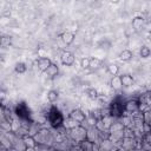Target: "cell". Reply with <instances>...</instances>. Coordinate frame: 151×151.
<instances>
[{
	"instance_id": "cell-19",
	"label": "cell",
	"mask_w": 151,
	"mask_h": 151,
	"mask_svg": "<svg viewBox=\"0 0 151 151\" xmlns=\"http://www.w3.org/2000/svg\"><path fill=\"white\" fill-rule=\"evenodd\" d=\"M124 129V125H123V123L122 122H113L112 124H111V126L109 127V132H116V131H120V130H123Z\"/></svg>"
},
{
	"instance_id": "cell-22",
	"label": "cell",
	"mask_w": 151,
	"mask_h": 151,
	"mask_svg": "<svg viewBox=\"0 0 151 151\" xmlns=\"http://www.w3.org/2000/svg\"><path fill=\"white\" fill-rule=\"evenodd\" d=\"M101 64H103V61L100 60V59H98V58H90V67L88 68H99L100 66H101Z\"/></svg>"
},
{
	"instance_id": "cell-21",
	"label": "cell",
	"mask_w": 151,
	"mask_h": 151,
	"mask_svg": "<svg viewBox=\"0 0 151 151\" xmlns=\"http://www.w3.org/2000/svg\"><path fill=\"white\" fill-rule=\"evenodd\" d=\"M106 71H107V73L111 74V76H117V74L119 73V66H118L117 64H110V65L107 66Z\"/></svg>"
},
{
	"instance_id": "cell-13",
	"label": "cell",
	"mask_w": 151,
	"mask_h": 151,
	"mask_svg": "<svg viewBox=\"0 0 151 151\" xmlns=\"http://www.w3.org/2000/svg\"><path fill=\"white\" fill-rule=\"evenodd\" d=\"M120 77V81H122V85L123 87H130L133 85L134 80H133V77L131 74H123V76H119Z\"/></svg>"
},
{
	"instance_id": "cell-10",
	"label": "cell",
	"mask_w": 151,
	"mask_h": 151,
	"mask_svg": "<svg viewBox=\"0 0 151 151\" xmlns=\"http://www.w3.org/2000/svg\"><path fill=\"white\" fill-rule=\"evenodd\" d=\"M44 73H45L46 77H48V78H54V77H57L58 73H59V67H58L57 64L51 63V65L44 71Z\"/></svg>"
},
{
	"instance_id": "cell-7",
	"label": "cell",
	"mask_w": 151,
	"mask_h": 151,
	"mask_svg": "<svg viewBox=\"0 0 151 151\" xmlns=\"http://www.w3.org/2000/svg\"><path fill=\"white\" fill-rule=\"evenodd\" d=\"M68 117H71L72 119H74V120L78 122L79 124H83V123L85 122L86 113H84V112H83L81 110H79V109H76V110H72V111H71V113H70Z\"/></svg>"
},
{
	"instance_id": "cell-26",
	"label": "cell",
	"mask_w": 151,
	"mask_h": 151,
	"mask_svg": "<svg viewBox=\"0 0 151 151\" xmlns=\"http://www.w3.org/2000/svg\"><path fill=\"white\" fill-rule=\"evenodd\" d=\"M11 45V39L8 37H1V46H8Z\"/></svg>"
},
{
	"instance_id": "cell-9",
	"label": "cell",
	"mask_w": 151,
	"mask_h": 151,
	"mask_svg": "<svg viewBox=\"0 0 151 151\" xmlns=\"http://www.w3.org/2000/svg\"><path fill=\"white\" fill-rule=\"evenodd\" d=\"M51 63H52V61H51L50 58H47V57H39L38 60H37V66H38L39 71L44 72V71L51 65Z\"/></svg>"
},
{
	"instance_id": "cell-27",
	"label": "cell",
	"mask_w": 151,
	"mask_h": 151,
	"mask_svg": "<svg viewBox=\"0 0 151 151\" xmlns=\"http://www.w3.org/2000/svg\"><path fill=\"white\" fill-rule=\"evenodd\" d=\"M111 2H112V4H118L119 0H111Z\"/></svg>"
},
{
	"instance_id": "cell-5",
	"label": "cell",
	"mask_w": 151,
	"mask_h": 151,
	"mask_svg": "<svg viewBox=\"0 0 151 151\" xmlns=\"http://www.w3.org/2000/svg\"><path fill=\"white\" fill-rule=\"evenodd\" d=\"M15 114H17V117H18L20 120H27L28 117H29L28 107H27L24 103L18 104V105H17V109H15Z\"/></svg>"
},
{
	"instance_id": "cell-29",
	"label": "cell",
	"mask_w": 151,
	"mask_h": 151,
	"mask_svg": "<svg viewBox=\"0 0 151 151\" xmlns=\"http://www.w3.org/2000/svg\"><path fill=\"white\" fill-rule=\"evenodd\" d=\"M0 46H1V37H0Z\"/></svg>"
},
{
	"instance_id": "cell-3",
	"label": "cell",
	"mask_w": 151,
	"mask_h": 151,
	"mask_svg": "<svg viewBox=\"0 0 151 151\" xmlns=\"http://www.w3.org/2000/svg\"><path fill=\"white\" fill-rule=\"evenodd\" d=\"M109 113L110 116H112L113 118H120L123 114H124V107H123V103L120 101H112L110 105H109Z\"/></svg>"
},
{
	"instance_id": "cell-16",
	"label": "cell",
	"mask_w": 151,
	"mask_h": 151,
	"mask_svg": "<svg viewBox=\"0 0 151 151\" xmlns=\"http://www.w3.org/2000/svg\"><path fill=\"white\" fill-rule=\"evenodd\" d=\"M77 125H79V123H78V122H76L74 119H72L71 117H68L67 119H65V118H64V122H63V126H64L66 130H71V129L76 127Z\"/></svg>"
},
{
	"instance_id": "cell-18",
	"label": "cell",
	"mask_w": 151,
	"mask_h": 151,
	"mask_svg": "<svg viewBox=\"0 0 151 151\" xmlns=\"http://www.w3.org/2000/svg\"><path fill=\"white\" fill-rule=\"evenodd\" d=\"M58 98H59V93H58V91H55V90H50V91L47 92V100H48L50 103H54V101H57Z\"/></svg>"
},
{
	"instance_id": "cell-24",
	"label": "cell",
	"mask_w": 151,
	"mask_h": 151,
	"mask_svg": "<svg viewBox=\"0 0 151 151\" xmlns=\"http://www.w3.org/2000/svg\"><path fill=\"white\" fill-rule=\"evenodd\" d=\"M86 94L90 99H97L98 98V92L96 88H87L86 90Z\"/></svg>"
},
{
	"instance_id": "cell-4",
	"label": "cell",
	"mask_w": 151,
	"mask_h": 151,
	"mask_svg": "<svg viewBox=\"0 0 151 151\" xmlns=\"http://www.w3.org/2000/svg\"><path fill=\"white\" fill-rule=\"evenodd\" d=\"M138 105H139L138 99H130V100L125 101L123 104L124 113H127L130 116H133L136 112H138Z\"/></svg>"
},
{
	"instance_id": "cell-1",
	"label": "cell",
	"mask_w": 151,
	"mask_h": 151,
	"mask_svg": "<svg viewBox=\"0 0 151 151\" xmlns=\"http://www.w3.org/2000/svg\"><path fill=\"white\" fill-rule=\"evenodd\" d=\"M47 120L50 123V125L54 129L59 127L63 125V122H64V116L61 113V111L59 109H57L55 106H52L48 112H47Z\"/></svg>"
},
{
	"instance_id": "cell-25",
	"label": "cell",
	"mask_w": 151,
	"mask_h": 151,
	"mask_svg": "<svg viewBox=\"0 0 151 151\" xmlns=\"http://www.w3.org/2000/svg\"><path fill=\"white\" fill-rule=\"evenodd\" d=\"M80 66L83 68H88L90 67V58H87V57L81 58L80 59Z\"/></svg>"
},
{
	"instance_id": "cell-6",
	"label": "cell",
	"mask_w": 151,
	"mask_h": 151,
	"mask_svg": "<svg viewBox=\"0 0 151 151\" xmlns=\"http://www.w3.org/2000/svg\"><path fill=\"white\" fill-rule=\"evenodd\" d=\"M60 61L63 65L65 66H72L76 61V58H74V54L70 51H64L60 55Z\"/></svg>"
},
{
	"instance_id": "cell-20",
	"label": "cell",
	"mask_w": 151,
	"mask_h": 151,
	"mask_svg": "<svg viewBox=\"0 0 151 151\" xmlns=\"http://www.w3.org/2000/svg\"><path fill=\"white\" fill-rule=\"evenodd\" d=\"M14 70H15V72H17V73L22 74V73H25V72L27 71V66H26V64H25V63L19 61V63H17V64H15Z\"/></svg>"
},
{
	"instance_id": "cell-11",
	"label": "cell",
	"mask_w": 151,
	"mask_h": 151,
	"mask_svg": "<svg viewBox=\"0 0 151 151\" xmlns=\"http://www.w3.org/2000/svg\"><path fill=\"white\" fill-rule=\"evenodd\" d=\"M144 25H145V19L143 17H134L132 19V28L134 31H140L144 28Z\"/></svg>"
},
{
	"instance_id": "cell-28",
	"label": "cell",
	"mask_w": 151,
	"mask_h": 151,
	"mask_svg": "<svg viewBox=\"0 0 151 151\" xmlns=\"http://www.w3.org/2000/svg\"><path fill=\"white\" fill-rule=\"evenodd\" d=\"M1 105H2V100L0 99V106H1Z\"/></svg>"
},
{
	"instance_id": "cell-23",
	"label": "cell",
	"mask_w": 151,
	"mask_h": 151,
	"mask_svg": "<svg viewBox=\"0 0 151 151\" xmlns=\"http://www.w3.org/2000/svg\"><path fill=\"white\" fill-rule=\"evenodd\" d=\"M150 53H151V51H150V47L149 46H146V45L142 46V48L139 51V54H140L142 58H149L150 57Z\"/></svg>"
},
{
	"instance_id": "cell-12",
	"label": "cell",
	"mask_w": 151,
	"mask_h": 151,
	"mask_svg": "<svg viewBox=\"0 0 151 151\" xmlns=\"http://www.w3.org/2000/svg\"><path fill=\"white\" fill-rule=\"evenodd\" d=\"M60 38H61V40L65 45H71L74 41V33L71 32V31H66V32L61 33Z\"/></svg>"
},
{
	"instance_id": "cell-8",
	"label": "cell",
	"mask_w": 151,
	"mask_h": 151,
	"mask_svg": "<svg viewBox=\"0 0 151 151\" xmlns=\"http://www.w3.org/2000/svg\"><path fill=\"white\" fill-rule=\"evenodd\" d=\"M22 142L26 146V150L31 149V150H35V146H37V142L34 139L33 136H29V134H26V136H22Z\"/></svg>"
},
{
	"instance_id": "cell-17",
	"label": "cell",
	"mask_w": 151,
	"mask_h": 151,
	"mask_svg": "<svg viewBox=\"0 0 151 151\" xmlns=\"http://www.w3.org/2000/svg\"><path fill=\"white\" fill-rule=\"evenodd\" d=\"M132 57H133V53H132V51H130V50H123V51L119 53V59H120L122 61H130V60L132 59Z\"/></svg>"
},
{
	"instance_id": "cell-2",
	"label": "cell",
	"mask_w": 151,
	"mask_h": 151,
	"mask_svg": "<svg viewBox=\"0 0 151 151\" xmlns=\"http://www.w3.org/2000/svg\"><path fill=\"white\" fill-rule=\"evenodd\" d=\"M68 131H70V136H71L72 140L77 142V143L81 142L83 139H86V137H87V129L83 124H79Z\"/></svg>"
},
{
	"instance_id": "cell-15",
	"label": "cell",
	"mask_w": 151,
	"mask_h": 151,
	"mask_svg": "<svg viewBox=\"0 0 151 151\" xmlns=\"http://www.w3.org/2000/svg\"><path fill=\"white\" fill-rule=\"evenodd\" d=\"M79 149L85 150V151H91L93 150V142H91L90 139H83L81 142H79Z\"/></svg>"
},
{
	"instance_id": "cell-14",
	"label": "cell",
	"mask_w": 151,
	"mask_h": 151,
	"mask_svg": "<svg viewBox=\"0 0 151 151\" xmlns=\"http://www.w3.org/2000/svg\"><path fill=\"white\" fill-rule=\"evenodd\" d=\"M111 87L114 90V91H120L123 88V85H122V81H120V77L119 76H112V79H111Z\"/></svg>"
}]
</instances>
